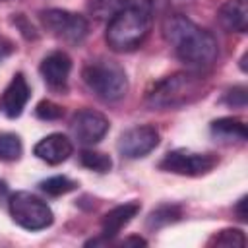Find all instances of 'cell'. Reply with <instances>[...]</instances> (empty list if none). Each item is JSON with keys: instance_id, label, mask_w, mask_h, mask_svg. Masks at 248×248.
I'll use <instances>...</instances> for the list:
<instances>
[{"instance_id": "obj_1", "label": "cell", "mask_w": 248, "mask_h": 248, "mask_svg": "<svg viewBox=\"0 0 248 248\" xmlns=\"http://www.w3.org/2000/svg\"><path fill=\"white\" fill-rule=\"evenodd\" d=\"M163 37L172 46L176 58L190 70L203 72L219 56L217 39L182 14H170L165 17Z\"/></svg>"}, {"instance_id": "obj_2", "label": "cell", "mask_w": 248, "mask_h": 248, "mask_svg": "<svg viewBox=\"0 0 248 248\" xmlns=\"http://www.w3.org/2000/svg\"><path fill=\"white\" fill-rule=\"evenodd\" d=\"M207 91V79L203 72L186 70L165 76L155 81L145 95V105L151 110H169L186 107L198 99H202Z\"/></svg>"}, {"instance_id": "obj_3", "label": "cell", "mask_w": 248, "mask_h": 248, "mask_svg": "<svg viewBox=\"0 0 248 248\" xmlns=\"http://www.w3.org/2000/svg\"><path fill=\"white\" fill-rule=\"evenodd\" d=\"M153 14L149 10L128 6L116 12L107 25V45L116 52H130L143 45L151 31Z\"/></svg>"}, {"instance_id": "obj_4", "label": "cell", "mask_w": 248, "mask_h": 248, "mask_svg": "<svg viewBox=\"0 0 248 248\" xmlns=\"http://www.w3.org/2000/svg\"><path fill=\"white\" fill-rule=\"evenodd\" d=\"M81 78L89 91L105 103H116L128 93V76L124 68L110 58H95L83 66Z\"/></svg>"}, {"instance_id": "obj_5", "label": "cell", "mask_w": 248, "mask_h": 248, "mask_svg": "<svg viewBox=\"0 0 248 248\" xmlns=\"http://www.w3.org/2000/svg\"><path fill=\"white\" fill-rule=\"evenodd\" d=\"M10 215L16 225L25 231H43L52 225L54 215L46 202L31 192H16L10 196L8 202Z\"/></svg>"}, {"instance_id": "obj_6", "label": "cell", "mask_w": 248, "mask_h": 248, "mask_svg": "<svg viewBox=\"0 0 248 248\" xmlns=\"http://www.w3.org/2000/svg\"><path fill=\"white\" fill-rule=\"evenodd\" d=\"M39 19L50 35L70 45H79L89 33V21L81 14L70 10L48 8L39 14Z\"/></svg>"}, {"instance_id": "obj_7", "label": "cell", "mask_w": 248, "mask_h": 248, "mask_svg": "<svg viewBox=\"0 0 248 248\" xmlns=\"http://www.w3.org/2000/svg\"><path fill=\"white\" fill-rule=\"evenodd\" d=\"M219 159L213 153H196L190 149H172L159 161V169L180 176H202L217 167Z\"/></svg>"}, {"instance_id": "obj_8", "label": "cell", "mask_w": 248, "mask_h": 248, "mask_svg": "<svg viewBox=\"0 0 248 248\" xmlns=\"http://www.w3.org/2000/svg\"><path fill=\"white\" fill-rule=\"evenodd\" d=\"M159 130L151 124H140L134 128H128L118 138V153L126 159H141L149 155L159 145Z\"/></svg>"}, {"instance_id": "obj_9", "label": "cell", "mask_w": 248, "mask_h": 248, "mask_svg": "<svg viewBox=\"0 0 248 248\" xmlns=\"http://www.w3.org/2000/svg\"><path fill=\"white\" fill-rule=\"evenodd\" d=\"M70 128H72V134H74V138L78 140V143L89 147V145L99 143V141L107 136V132H108V128H110V122H108V118H107L103 112H99V110L81 108V110H78V112L74 114Z\"/></svg>"}, {"instance_id": "obj_10", "label": "cell", "mask_w": 248, "mask_h": 248, "mask_svg": "<svg viewBox=\"0 0 248 248\" xmlns=\"http://www.w3.org/2000/svg\"><path fill=\"white\" fill-rule=\"evenodd\" d=\"M29 97H31L29 83H27L25 76L21 72H17L12 78V81L6 85L4 93L0 95V112L8 118H17L23 112Z\"/></svg>"}, {"instance_id": "obj_11", "label": "cell", "mask_w": 248, "mask_h": 248, "mask_svg": "<svg viewBox=\"0 0 248 248\" xmlns=\"http://www.w3.org/2000/svg\"><path fill=\"white\" fill-rule=\"evenodd\" d=\"M39 72H41V76L48 87L66 89L68 78L72 72V58L64 50H52L41 60Z\"/></svg>"}, {"instance_id": "obj_12", "label": "cell", "mask_w": 248, "mask_h": 248, "mask_svg": "<svg viewBox=\"0 0 248 248\" xmlns=\"http://www.w3.org/2000/svg\"><path fill=\"white\" fill-rule=\"evenodd\" d=\"M72 151H74V145L64 134H48L43 140H39L33 147V153L48 165L64 163L72 155Z\"/></svg>"}, {"instance_id": "obj_13", "label": "cell", "mask_w": 248, "mask_h": 248, "mask_svg": "<svg viewBox=\"0 0 248 248\" xmlns=\"http://www.w3.org/2000/svg\"><path fill=\"white\" fill-rule=\"evenodd\" d=\"M138 213H140V203L138 202H126L122 205L112 207L101 219V236L107 242H110V238H114Z\"/></svg>"}, {"instance_id": "obj_14", "label": "cell", "mask_w": 248, "mask_h": 248, "mask_svg": "<svg viewBox=\"0 0 248 248\" xmlns=\"http://www.w3.org/2000/svg\"><path fill=\"white\" fill-rule=\"evenodd\" d=\"M217 21L227 33H244L248 27V0H227L217 12Z\"/></svg>"}, {"instance_id": "obj_15", "label": "cell", "mask_w": 248, "mask_h": 248, "mask_svg": "<svg viewBox=\"0 0 248 248\" xmlns=\"http://www.w3.org/2000/svg\"><path fill=\"white\" fill-rule=\"evenodd\" d=\"M211 134L221 141H246V124L234 116H223L211 122Z\"/></svg>"}, {"instance_id": "obj_16", "label": "cell", "mask_w": 248, "mask_h": 248, "mask_svg": "<svg viewBox=\"0 0 248 248\" xmlns=\"http://www.w3.org/2000/svg\"><path fill=\"white\" fill-rule=\"evenodd\" d=\"M182 219V207L178 203H161L157 205L145 219V227L149 231H159Z\"/></svg>"}, {"instance_id": "obj_17", "label": "cell", "mask_w": 248, "mask_h": 248, "mask_svg": "<svg viewBox=\"0 0 248 248\" xmlns=\"http://www.w3.org/2000/svg\"><path fill=\"white\" fill-rule=\"evenodd\" d=\"M39 188H41V192H45L46 196L56 198V196H64V194H68V192H74V190L78 188V182L72 180V178H68V176L56 174V176H48V178L41 180V182H39Z\"/></svg>"}, {"instance_id": "obj_18", "label": "cell", "mask_w": 248, "mask_h": 248, "mask_svg": "<svg viewBox=\"0 0 248 248\" xmlns=\"http://www.w3.org/2000/svg\"><path fill=\"white\" fill-rule=\"evenodd\" d=\"M79 163L95 172H108L112 169V159L103 153V151H95V149H83L79 153Z\"/></svg>"}, {"instance_id": "obj_19", "label": "cell", "mask_w": 248, "mask_h": 248, "mask_svg": "<svg viewBox=\"0 0 248 248\" xmlns=\"http://www.w3.org/2000/svg\"><path fill=\"white\" fill-rule=\"evenodd\" d=\"M23 153V145L17 134L0 132V161H17Z\"/></svg>"}, {"instance_id": "obj_20", "label": "cell", "mask_w": 248, "mask_h": 248, "mask_svg": "<svg viewBox=\"0 0 248 248\" xmlns=\"http://www.w3.org/2000/svg\"><path fill=\"white\" fill-rule=\"evenodd\" d=\"M122 8H128V0H89V12L97 19H110Z\"/></svg>"}, {"instance_id": "obj_21", "label": "cell", "mask_w": 248, "mask_h": 248, "mask_svg": "<svg viewBox=\"0 0 248 248\" xmlns=\"http://www.w3.org/2000/svg\"><path fill=\"white\" fill-rule=\"evenodd\" d=\"M207 244L209 246H232V248L238 246V248H242V246H246V236L240 229H223L217 234H213Z\"/></svg>"}, {"instance_id": "obj_22", "label": "cell", "mask_w": 248, "mask_h": 248, "mask_svg": "<svg viewBox=\"0 0 248 248\" xmlns=\"http://www.w3.org/2000/svg\"><path fill=\"white\" fill-rule=\"evenodd\" d=\"M35 116L41 118V120L52 122V120H58V118L64 116V108H62L60 105H56L54 101H50V99H43V101L35 107Z\"/></svg>"}, {"instance_id": "obj_23", "label": "cell", "mask_w": 248, "mask_h": 248, "mask_svg": "<svg viewBox=\"0 0 248 248\" xmlns=\"http://www.w3.org/2000/svg\"><path fill=\"white\" fill-rule=\"evenodd\" d=\"M223 103L232 107V108H244L246 107V87L244 85H234L225 91Z\"/></svg>"}, {"instance_id": "obj_24", "label": "cell", "mask_w": 248, "mask_h": 248, "mask_svg": "<svg viewBox=\"0 0 248 248\" xmlns=\"http://www.w3.org/2000/svg\"><path fill=\"white\" fill-rule=\"evenodd\" d=\"M14 23L21 29V33H23L27 39H37V33H35V29H33V25H27V19L23 17V14H17V16L14 17Z\"/></svg>"}, {"instance_id": "obj_25", "label": "cell", "mask_w": 248, "mask_h": 248, "mask_svg": "<svg viewBox=\"0 0 248 248\" xmlns=\"http://www.w3.org/2000/svg\"><path fill=\"white\" fill-rule=\"evenodd\" d=\"M12 50H14L12 41H10V39H6L4 35H0V62H2L4 58H8V56L12 54Z\"/></svg>"}, {"instance_id": "obj_26", "label": "cell", "mask_w": 248, "mask_h": 248, "mask_svg": "<svg viewBox=\"0 0 248 248\" xmlns=\"http://www.w3.org/2000/svg\"><path fill=\"white\" fill-rule=\"evenodd\" d=\"M234 211H236V215H238L240 221H246V219H248V213H246V196H242V198L236 202Z\"/></svg>"}, {"instance_id": "obj_27", "label": "cell", "mask_w": 248, "mask_h": 248, "mask_svg": "<svg viewBox=\"0 0 248 248\" xmlns=\"http://www.w3.org/2000/svg\"><path fill=\"white\" fill-rule=\"evenodd\" d=\"M120 244H122V246H130V244H136V246H145V244H147V240H145V238H141V236H128V238H124Z\"/></svg>"}, {"instance_id": "obj_28", "label": "cell", "mask_w": 248, "mask_h": 248, "mask_svg": "<svg viewBox=\"0 0 248 248\" xmlns=\"http://www.w3.org/2000/svg\"><path fill=\"white\" fill-rule=\"evenodd\" d=\"M6 192H8V184L4 180H0V196H4Z\"/></svg>"}]
</instances>
